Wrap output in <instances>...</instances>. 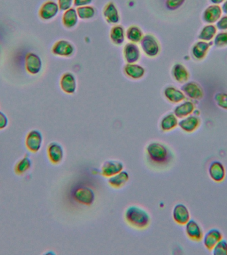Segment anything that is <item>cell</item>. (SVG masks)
<instances>
[{"label": "cell", "mask_w": 227, "mask_h": 255, "mask_svg": "<svg viewBox=\"0 0 227 255\" xmlns=\"http://www.w3.org/2000/svg\"><path fill=\"white\" fill-rule=\"evenodd\" d=\"M124 217L125 221L135 229H144L150 224L151 218L148 213L139 207H127Z\"/></svg>", "instance_id": "6da1fadb"}, {"label": "cell", "mask_w": 227, "mask_h": 255, "mask_svg": "<svg viewBox=\"0 0 227 255\" xmlns=\"http://www.w3.org/2000/svg\"><path fill=\"white\" fill-rule=\"evenodd\" d=\"M147 158L151 163L162 165L167 164L171 159V153L163 143L153 141L147 145Z\"/></svg>", "instance_id": "7a4b0ae2"}, {"label": "cell", "mask_w": 227, "mask_h": 255, "mask_svg": "<svg viewBox=\"0 0 227 255\" xmlns=\"http://www.w3.org/2000/svg\"><path fill=\"white\" fill-rule=\"evenodd\" d=\"M140 45L143 53L148 57H156L160 53L161 47L158 40L152 34L143 35Z\"/></svg>", "instance_id": "3957f363"}, {"label": "cell", "mask_w": 227, "mask_h": 255, "mask_svg": "<svg viewBox=\"0 0 227 255\" xmlns=\"http://www.w3.org/2000/svg\"><path fill=\"white\" fill-rule=\"evenodd\" d=\"M73 196L78 203L87 206L93 205L95 200V194L93 189L87 186L77 187L73 191Z\"/></svg>", "instance_id": "277c9868"}, {"label": "cell", "mask_w": 227, "mask_h": 255, "mask_svg": "<svg viewBox=\"0 0 227 255\" xmlns=\"http://www.w3.org/2000/svg\"><path fill=\"white\" fill-rule=\"evenodd\" d=\"M43 141V137L41 131L32 129L26 135L25 146L31 152L37 153L41 149Z\"/></svg>", "instance_id": "5b68a950"}, {"label": "cell", "mask_w": 227, "mask_h": 255, "mask_svg": "<svg viewBox=\"0 0 227 255\" xmlns=\"http://www.w3.org/2000/svg\"><path fill=\"white\" fill-rule=\"evenodd\" d=\"M25 67L26 71L29 75H38L43 67V62L41 57L37 53L33 52L27 53L25 57Z\"/></svg>", "instance_id": "8992f818"}, {"label": "cell", "mask_w": 227, "mask_h": 255, "mask_svg": "<svg viewBox=\"0 0 227 255\" xmlns=\"http://www.w3.org/2000/svg\"><path fill=\"white\" fill-rule=\"evenodd\" d=\"M59 10L57 2L53 0H47L40 7L39 16L43 21H49L57 15Z\"/></svg>", "instance_id": "52a82bcc"}, {"label": "cell", "mask_w": 227, "mask_h": 255, "mask_svg": "<svg viewBox=\"0 0 227 255\" xmlns=\"http://www.w3.org/2000/svg\"><path fill=\"white\" fill-rule=\"evenodd\" d=\"M75 47L71 42L61 39L56 41L51 48V53L54 55L61 57H70L73 56Z\"/></svg>", "instance_id": "ba28073f"}, {"label": "cell", "mask_w": 227, "mask_h": 255, "mask_svg": "<svg viewBox=\"0 0 227 255\" xmlns=\"http://www.w3.org/2000/svg\"><path fill=\"white\" fill-rule=\"evenodd\" d=\"M181 91L186 97L194 101H199L204 97L203 88L196 82H187L181 87Z\"/></svg>", "instance_id": "9c48e42d"}, {"label": "cell", "mask_w": 227, "mask_h": 255, "mask_svg": "<svg viewBox=\"0 0 227 255\" xmlns=\"http://www.w3.org/2000/svg\"><path fill=\"white\" fill-rule=\"evenodd\" d=\"M59 85L62 91L67 95H73L77 91V80L71 72H66L62 75Z\"/></svg>", "instance_id": "30bf717a"}, {"label": "cell", "mask_w": 227, "mask_h": 255, "mask_svg": "<svg viewBox=\"0 0 227 255\" xmlns=\"http://www.w3.org/2000/svg\"><path fill=\"white\" fill-rule=\"evenodd\" d=\"M223 11L221 7L219 5H209L205 8L202 14L203 21L207 24L216 23L217 21L223 15Z\"/></svg>", "instance_id": "8fae6325"}, {"label": "cell", "mask_w": 227, "mask_h": 255, "mask_svg": "<svg viewBox=\"0 0 227 255\" xmlns=\"http://www.w3.org/2000/svg\"><path fill=\"white\" fill-rule=\"evenodd\" d=\"M123 55L127 63H136L140 59V49L136 43L129 42L123 47Z\"/></svg>", "instance_id": "7c38bea8"}, {"label": "cell", "mask_w": 227, "mask_h": 255, "mask_svg": "<svg viewBox=\"0 0 227 255\" xmlns=\"http://www.w3.org/2000/svg\"><path fill=\"white\" fill-rule=\"evenodd\" d=\"M103 15L105 21L109 24H117L120 21L118 9L113 1H110L105 5L103 9Z\"/></svg>", "instance_id": "4fadbf2b"}, {"label": "cell", "mask_w": 227, "mask_h": 255, "mask_svg": "<svg viewBox=\"0 0 227 255\" xmlns=\"http://www.w3.org/2000/svg\"><path fill=\"white\" fill-rule=\"evenodd\" d=\"M47 151L49 161L53 164H59L63 161L64 157L63 147L59 143H50L48 145Z\"/></svg>", "instance_id": "5bb4252c"}, {"label": "cell", "mask_w": 227, "mask_h": 255, "mask_svg": "<svg viewBox=\"0 0 227 255\" xmlns=\"http://www.w3.org/2000/svg\"><path fill=\"white\" fill-rule=\"evenodd\" d=\"M173 218L178 225H186L191 218L189 209L185 205L179 203L173 209Z\"/></svg>", "instance_id": "9a60e30c"}, {"label": "cell", "mask_w": 227, "mask_h": 255, "mask_svg": "<svg viewBox=\"0 0 227 255\" xmlns=\"http://www.w3.org/2000/svg\"><path fill=\"white\" fill-rule=\"evenodd\" d=\"M213 45V41L206 42L199 40L193 45L191 49L193 57L198 61H202L207 57L209 49Z\"/></svg>", "instance_id": "2e32d148"}, {"label": "cell", "mask_w": 227, "mask_h": 255, "mask_svg": "<svg viewBox=\"0 0 227 255\" xmlns=\"http://www.w3.org/2000/svg\"><path fill=\"white\" fill-rule=\"evenodd\" d=\"M201 123V119L199 117L191 115L181 119L179 122L178 126L185 132L193 133L198 129Z\"/></svg>", "instance_id": "e0dca14e"}, {"label": "cell", "mask_w": 227, "mask_h": 255, "mask_svg": "<svg viewBox=\"0 0 227 255\" xmlns=\"http://www.w3.org/2000/svg\"><path fill=\"white\" fill-rule=\"evenodd\" d=\"M123 169V164L117 160H108L103 163L101 167L102 175L104 177H111L120 172Z\"/></svg>", "instance_id": "ac0fdd59"}, {"label": "cell", "mask_w": 227, "mask_h": 255, "mask_svg": "<svg viewBox=\"0 0 227 255\" xmlns=\"http://www.w3.org/2000/svg\"><path fill=\"white\" fill-rule=\"evenodd\" d=\"M223 238V234L220 231L217 229H212L203 235V245L209 251H212L215 245L222 240Z\"/></svg>", "instance_id": "d6986e66"}, {"label": "cell", "mask_w": 227, "mask_h": 255, "mask_svg": "<svg viewBox=\"0 0 227 255\" xmlns=\"http://www.w3.org/2000/svg\"><path fill=\"white\" fill-rule=\"evenodd\" d=\"M209 175L215 182H221L226 176L224 165L220 161H213L209 167Z\"/></svg>", "instance_id": "ffe728a7"}, {"label": "cell", "mask_w": 227, "mask_h": 255, "mask_svg": "<svg viewBox=\"0 0 227 255\" xmlns=\"http://www.w3.org/2000/svg\"><path fill=\"white\" fill-rule=\"evenodd\" d=\"M195 111V105L193 102L191 101H184L181 102L179 105L173 110V114L177 119H182L192 115Z\"/></svg>", "instance_id": "44dd1931"}, {"label": "cell", "mask_w": 227, "mask_h": 255, "mask_svg": "<svg viewBox=\"0 0 227 255\" xmlns=\"http://www.w3.org/2000/svg\"><path fill=\"white\" fill-rule=\"evenodd\" d=\"M163 95L169 103L173 104L180 103L186 99V96L183 92L173 86H169L165 88Z\"/></svg>", "instance_id": "7402d4cb"}, {"label": "cell", "mask_w": 227, "mask_h": 255, "mask_svg": "<svg viewBox=\"0 0 227 255\" xmlns=\"http://www.w3.org/2000/svg\"><path fill=\"white\" fill-rule=\"evenodd\" d=\"M185 232L191 240L200 241L203 237L202 229L195 220H189L185 225Z\"/></svg>", "instance_id": "603a6c76"}, {"label": "cell", "mask_w": 227, "mask_h": 255, "mask_svg": "<svg viewBox=\"0 0 227 255\" xmlns=\"http://www.w3.org/2000/svg\"><path fill=\"white\" fill-rule=\"evenodd\" d=\"M123 73L129 79L139 80L145 75V70L136 63H127L123 67Z\"/></svg>", "instance_id": "cb8c5ba5"}, {"label": "cell", "mask_w": 227, "mask_h": 255, "mask_svg": "<svg viewBox=\"0 0 227 255\" xmlns=\"http://www.w3.org/2000/svg\"><path fill=\"white\" fill-rule=\"evenodd\" d=\"M171 74L175 81L179 83H185L189 81L190 74L187 68L181 63H176L173 65Z\"/></svg>", "instance_id": "d4e9b609"}, {"label": "cell", "mask_w": 227, "mask_h": 255, "mask_svg": "<svg viewBox=\"0 0 227 255\" xmlns=\"http://www.w3.org/2000/svg\"><path fill=\"white\" fill-rule=\"evenodd\" d=\"M79 16H78L77 9L71 7L64 11L62 16V23L64 27L67 29H72L77 25Z\"/></svg>", "instance_id": "484cf974"}, {"label": "cell", "mask_w": 227, "mask_h": 255, "mask_svg": "<svg viewBox=\"0 0 227 255\" xmlns=\"http://www.w3.org/2000/svg\"><path fill=\"white\" fill-rule=\"evenodd\" d=\"M125 32L122 25L115 24L110 31V39L115 45H121L124 42Z\"/></svg>", "instance_id": "4316f807"}, {"label": "cell", "mask_w": 227, "mask_h": 255, "mask_svg": "<svg viewBox=\"0 0 227 255\" xmlns=\"http://www.w3.org/2000/svg\"><path fill=\"white\" fill-rule=\"evenodd\" d=\"M129 175L125 171H121L113 176L109 177L108 183L114 188L119 189L124 186L125 183L128 181Z\"/></svg>", "instance_id": "83f0119b"}, {"label": "cell", "mask_w": 227, "mask_h": 255, "mask_svg": "<svg viewBox=\"0 0 227 255\" xmlns=\"http://www.w3.org/2000/svg\"><path fill=\"white\" fill-rule=\"evenodd\" d=\"M217 28L214 24H207L201 29L198 38L201 41L211 42L212 41L217 33Z\"/></svg>", "instance_id": "f1b7e54d"}, {"label": "cell", "mask_w": 227, "mask_h": 255, "mask_svg": "<svg viewBox=\"0 0 227 255\" xmlns=\"http://www.w3.org/2000/svg\"><path fill=\"white\" fill-rule=\"evenodd\" d=\"M178 119L173 113H169L165 115L161 119L160 123V128L163 131H169L173 130L178 126Z\"/></svg>", "instance_id": "f546056e"}, {"label": "cell", "mask_w": 227, "mask_h": 255, "mask_svg": "<svg viewBox=\"0 0 227 255\" xmlns=\"http://www.w3.org/2000/svg\"><path fill=\"white\" fill-rule=\"evenodd\" d=\"M143 37L142 30L137 25H131L125 31V37L129 42L133 43H140Z\"/></svg>", "instance_id": "4dcf8cb0"}, {"label": "cell", "mask_w": 227, "mask_h": 255, "mask_svg": "<svg viewBox=\"0 0 227 255\" xmlns=\"http://www.w3.org/2000/svg\"><path fill=\"white\" fill-rule=\"evenodd\" d=\"M32 165V161L29 157L24 156L23 158L20 159L16 163L15 166V172L17 175H23L27 172L31 168Z\"/></svg>", "instance_id": "1f68e13d"}, {"label": "cell", "mask_w": 227, "mask_h": 255, "mask_svg": "<svg viewBox=\"0 0 227 255\" xmlns=\"http://www.w3.org/2000/svg\"><path fill=\"white\" fill-rule=\"evenodd\" d=\"M77 12L79 18L81 19H90L95 17L96 9L93 6L85 5L77 7Z\"/></svg>", "instance_id": "d6a6232c"}, {"label": "cell", "mask_w": 227, "mask_h": 255, "mask_svg": "<svg viewBox=\"0 0 227 255\" xmlns=\"http://www.w3.org/2000/svg\"><path fill=\"white\" fill-rule=\"evenodd\" d=\"M213 45L217 48L227 47V31L217 33L213 39Z\"/></svg>", "instance_id": "836d02e7"}, {"label": "cell", "mask_w": 227, "mask_h": 255, "mask_svg": "<svg viewBox=\"0 0 227 255\" xmlns=\"http://www.w3.org/2000/svg\"><path fill=\"white\" fill-rule=\"evenodd\" d=\"M214 255H227V241L222 239L213 249Z\"/></svg>", "instance_id": "e575fe53"}, {"label": "cell", "mask_w": 227, "mask_h": 255, "mask_svg": "<svg viewBox=\"0 0 227 255\" xmlns=\"http://www.w3.org/2000/svg\"><path fill=\"white\" fill-rule=\"evenodd\" d=\"M214 100L219 107L227 110V93H217L215 95Z\"/></svg>", "instance_id": "d590c367"}, {"label": "cell", "mask_w": 227, "mask_h": 255, "mask_svg": "<svg viewBox=\"0 0 227 255\" xmlns=\"http://www.w3.org/2000/svg\"><path fill=\"white\" fill-rule=\"evenodd\" d=\"M185 0H166L165 5L167 9L170 11H175L178 9L184 4Z\"/></svg>", "instance_id": "8d00e7d4"}, {"label": "cell", "mask_w": 227, "mask_h": 255, "mask_svg": "<svg viewBox=\"0 0 227 255\" xmlns=\"http://www.w3.org/2000/svg\"><path fill=\"white\" fill-rule=\"evenodd\" d=\"M217 29L221 31H227V15H222L216 23Z\"/></svg>", "instance_id": "74e56055"}, {"label": "cell", "mask_w": 227, "mask_h": 255, "mask_svg": "<svg viewBox=\"0 0 227 255\" xmlns=\"http://www.w3.org/2000/svg\"><path fill=\"white\" fill-rule=\"evenodd\" d=\"M57 4L61 11H65L66 10L72 7L73 0H57Z\"/></svg>", "instance_id": "f35d334b"}, {"label": "cell", "mask_w": 227, "mask_h": 255, "mask_svg": "<svg viewBox=\"0 0 227 255\" xmlns=\"http://www.w3.org/2000/svg\"><path fill=\"white\" fill-rule=\"evenodd\" d=\"M9 124V120L7 116L3 112L0 111V130L7 128Z\"/></svg>", "instance_id": "ab89813d"}, {"label": "cell", "mask_w": 227, "mask_h": 255, "mask_svg": "<svg viewBox=\"0 0 227 255\" xmlns=\"http://www.w3.org/2000/svg\"><path fill=\"white\" fill-rule=\"evenodd\" d=\"M93 0H73V4L75 7H81V6L89 5Z\"/></svg>", "instance_id": "60d3db41"}, {"label": "cell", "mask_w": 227, "mask_h": 255, "mask_svg": "<svg viewBox=\"0 0 227 255\" xmlns=\"http://www.w3.org/2000/svg\"><path fill=\"white\" fill-rule=\"evenodd\" d=\"M221 9H222L223 13H225V15H227V0H225L222 3V6H221Z\"/></svg>", "instance_id": "b9f144b4"}, {"label": "cell", "mask_w": 227, "mask_h": 255, "mask_svg": "<svg viewBox=\"0 0 227 255\" xmlns=\"http://www.w3.org/2000/svg\"><path fill=\"white\" fill-rule=\"evenodd\" d=\"M225 0H210L211 3L214 5H221Z\"/></svg>", "instance_id": "7bdbcfd3"}]
</instances>
